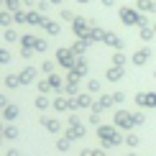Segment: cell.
I'll use <instances>...</instances> for the list:
<instances>
[{"label":"cell","instance_id":"6da1fadb","mask_svg":"<svg viewBox=\"0 0 156 156\" xmlns=\"http://www.w3.org/2000/svg\"><path fill=\"white\" fill-rule=\"evenodd\" d=\"M146 56H148V51H141V54H138V56H136V62H138V64H141V62H144V59H146Z\"/></svg>","mask_w":156,"mask_h":156}]
</instances>
